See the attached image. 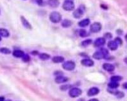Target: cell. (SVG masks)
Returning a JSON list of instances; mask_svg holds the SVG:
<instances>
[{
    "label": "cell",
    "instance_id": "cell-33",
    "mask_svg": "<svg viewBox=\"0 0 127 101\" xmlns=\"http://www.w3.org/2000/svg\"><path fill=\"white\" fill-rule=\"evenodd\" d=\"M123 88H125V89H127V82H126V83H124L123 85Z\"/></svg>",
    "mask_w": 127,
    "mask_h": 101
},
{
    "label": "cell",
    "instance_id": "cell-17",
    "mask_svg": "<svg viewBox=\"0 0 127 101\" xmlns=\"http://www.w3.org/2000/svg\"><path fill=\"white\" fill-rule=\"evenodd\" d=\"M21 21H22V23L23 25V26L28 29H31V24L29 23V22L24 17H21Z\"/></svg>",
    "mask_w": 127,
    "mask_h": 101
},
{
    "label": "cell",
    "instance_id": "cell-37",
    "mask_svg": "<svg viewBox=\"0 0 127 101\" xmlns=\"http://www.w3.org/2000/svg\"><path fill=\"white\" fill-rule=\"evenodd\" d=\"M78 101H84V99H79Z\"/></svg>",
    "mask_w": 127,
    "mask_h": 101
},
{
    "label": "cell",
    "instance_id": "cell-13",
    "mask_svg": "<svg viewBox=\"0 0 127 101\" xmlns=\"http://www.w3.org/2000/svg\"><path fill=\"white\" fill-rule=\"evenodd\" d=\"M108 47L112 50V51H114V50H116L118 47V44L114 41V40H110L108 43Z\"/></svg>",
    "mask_w": 127,
    "mask_h": 101
},
{
    "label": "cell",
    "instance_id": "cell-19",
    "mask_svg": "<svg viewBox=\"0 0 127 101\" xmlns=\"http://www.w3.org/2000/svg\"><path fill=\"white\" fill-rule=\"evenodd\" d=\"M52 62L53 63H56V64H58V63H62L64 62V58L62 57V56H54L52 58Z\"/></svg>",
    "mask_w": 127,
    "mask_h": 101
},
{
    "label": "cell",
    "instance_id": "cell-15",
    "mask_svg": "<svg viewBox=\"0 0 127 101\" xmlns=\"http://www.w3.org/2000/svg\"><path fill=\"white\" fill-rule=\"evenodd\" d=\"M90 23H91L90 20L88 19V18H86V19H84V20H81V21L78 23V26H79L80 27H81V28H84V27L88 26L90 24Z\"/></svg>",
    "mask_w": 127,
    "mask_h": 101
},
{
    "label": "cell",
    "instance_id": "cell-23",
    "mask_svg": "<svg viewBox=\"0 0 127 101\" xmlns=\"http://www.w3.org/2000/svg\"><path fill=\"white\" fill-rule=\"evenodd\" d=\"M39 58L43 60V61H46V60H48L50 59V56L47 53H41L39 55Z\"/></svg>",
    "mask_w": 127,
    "mask_h": 101
},
{
    "label": "cell",
    "instance_id": "cell-39",
    "mask_svg": "<svg viewBox=\"0 0 127 101\" xmlns=\"http://www.w3.org/2000/svg\"><path fill=\"white\" fill-rule=\"evenodd\" d=\"M2 40V37H0V41H1Z\"/></svg>",
    "mask_w": 127,
    "mask_h": 101
},
{
    "label": "cell",
    "instance_id": "cell-35",
    "mask_svg": "<svg viewBox=\"0 0 127 101\" xmlns=\"http://www.w3.org/2000/svg\"><path fill=\"white\" fill-rule=\"evenodd\" d=\"M124 62H125V63H126V64L127 65V57L124 59Z\"/></svg>",
    "mask_w": 127,
    "mask_h": 101
},
{
    "label": "cell",
    "instance_id": "cell-29",
    "mask_svg": "<svg viewBox=\"0 0 127 101\" xmlns=\"http://www.w3.org/2000/svg\"><path fill=\"white\" fill-rule=\"evenodd\" d=\"M71 88V86L70 85H63L60 88L62 90V91H66V90H67V89H70Z\"/></svg>",
    "mask_w": 127,
    "mask_h": 101
},
{
    "label": "cell",
    "instance_id": "cell-1",
    "mask_svg": "<svg viewBox=\"0 0 127 101\" xmlns=\"http://www.w3.org/2000/svg\"><path fill=\"white\" fill-rule=\"evenodd\" d=\"M62 8L64 10H65L67 11H73L75 8L73 0H64V2L62 5Z\"/></svg>",
    "mask_w": 127,
    "mask_h": 101
},
{
    "label": "cell",
    "instance_id": "cell-9",
    "mask_svg": "<svg viewBox=\"0 0 127 101\" xmlns=\"http://www.w3.org/2000/svg\"><path fill=\"white\" fill-rule=\"evenodd\" d=\"M105 39L104 37H99L96 39V40L94 43L96 47H101L103 45H105Z\"/></svg>",
    "mask_w": 127,
    "mask_h": 101
},
{
    "label": "cell",
    "instance_id": "cell-21",
    "mask_svg": "<svg viewBox=\"0 0 127 101\" xmlns=\"http://www.w3.org/2000/svg\"><path fill=\"white\" fill-rule=\"evenodd\" d=\"M72 23H72L71 20L66 19V20H64L62 21L61 26H62L64 28H69V27H70V26H72Z\"/></svg>",
    "mask_w": 127,
    "mask_h": 101
},
{
    "label": "cell",
    "instance_id": "cell-38",
    "mask_svg": "<svg viewBox=\"0 0 127 101\" xmlns=\"http://www.w3.org/2000/svg\"><path fill=\"white\" fill-rule=\"evenodd\" d=\"M4 101H11V100H5Z\"/></svg>",
    "mask_w": 127,
    "mask_h": 101
},
{
    "label": "cell",
    "instance_id": "cell-24",
    "mask_svg": "<svg viewBox=\"0 0 127 101\" xmlns=\"http://www.w3.org/2000/svg\"><path fill=\"white\" fill-rule=\"evenodd\" d=\"M0 53H2L3 54H6V55H8L11 53V51L10 50V49L8 48H6V47H2L0 49Z\"/></svg>",
    "mask_w": 127,
    "mask_h": 101
},
{
    "label": "cell",
    "instance_id": "cell-30",
    "mask_svg": "<svg viewBox=\"0 0 127 101\" xmlns=\"http://www.w3.org/2000/svg\"><path fill=\"white\" fill-rule=\"evenodd\" d=\"M114 41H115L118 45H121V44H122V43H123L122 40H121V39H120V37H116V38H115V40H114Z\"/></svg>",
    "mask_w": 127,
    "mask_h": 101
},
{
    "label": "cell",
    "instance_id": "cell-34",
    "mask_svg": "<svg viewBox=\"0 0 127 101\" xmlns=\"http://www.w3.org/2000/svg\"><path fill=\"white\" fill-rule=\"evenodd\" d=\"M5 99V97H0V101H4Z\"/></svg>",
    "mask_w": 127,
    "mask_h": 101
},
{
    "label": "cell",
    "instance_id": "cell-14",
    "mask_svg": "<svg viewBox=\"0 0 127 101\" xmlns=\"http://www.w3.org/2000/svg\"><path fill=\"white\" fill-rule=\"evenodd\" d=\"M93 58L97 59V60H100V59H105V56H104V55L102 54V53L100 51V50H98V51H97V52H95L94 53Z\"/></svg>",
    "mask_w": 127,
    "mask_h": 101
},
{
    "label": "cell",
    "instance_id": "cell-12",
    "mask_svg": "<svg viewBox=\"0 0 127 101\" xmlns=\"http://www.w3.org/2000/svg\"><path fill=\"white\" fill-rule=\"evenodd\" d=\"M108 91L109 93H111V94L115 95L117 98H120V99L124 97V96H125L124 93L122 92V91H111V89L108 88Z\"/></svg>",
    "mask_w": 127,
    "mask_h": 101
},
{
    "label": "cell",
    "instance_id": "cell-3",
    "mask_svg": "<svg viewBox=\"0 0 127 101\" xmlns=\"http://www.w3.org/2000/svg\"><path fill=\"white\" fill-rule=\"evenodd\" d=\"M81 94H82V91L78 88H71L69 90V95L72 98L78 97L81 96Z\"/></svg>",
    "mask_w": 127,
    "mask_h": 101
},
{
    "label": "cell",
    "instance_id": "cell-28",
    "mask_svg": "<svg viewBox=\"0 0 127 101\" xmlns=\"http://www.w3.org/2000/svg\"><path fill=\"white\" fill-rule=\"evenodd\" d=\"M22 58H23V61L24 62H28L30 61V57H29V56L28 54H25Z\"/></svg>",
    "mask_w": 127,
    "mask_h": 101
},
{
    "label": "cell",
    "instance_id": "cell-4",
    "mask_svg": "<svg viewBox=\"0 0 127 101\" xmlns=\"http://www.w3.org/2000/svg\"><path fill=\"white\" fill-rule=\"evenodd\" d=\"M62 67L65 70H68V71H71L73 70L76 67V63L73 61H67L63 62L62 65Z\"/></svg>",
    "mask_w": 127,
    "mask_h": 101
},
{
    "label": "cell",
    "instance_id": "cell-20",
    "mask_svg": "<svg viewBox=\"0 0 127 101\" xmlns=\"http://www.w3.org/2000/svg\"><path fill=\"white\" fill-rule=\"evenodd\" d=\"M10 35L9 32L5 29H0V37H8Z\"/></svg>",
    "mask_w": 127,
    "mask_h": 101
},
{
    "label": "cell",
    "instance_id": "cell-18",
    "mask_svg": "<svg viewBox=\"0 0 127 101\" xmlns=\"http://www.w3.org/2000/svg\"><path fill=\"white\" fill-rule=\"evenodd\" d=\"M48 5L51 8H57L59 5V1L58 0H49Z\"/></svg>",
    "mask_w": 127,
    "mask_h": 101
},
{
    "label": "cell",
    "instance_id": "cell-36",
    "mask_svg": "<svg viewBox=\"0 0 127 101\" xmlns=\"http://www.w3.org/2000/svg\"><path fill=\"white\" fill-rule=\"evenodd\" d=\"M125 40H126V41L127 42V34L125 35Z\"/></svg>",
    "mask_w": 127,
    "mask_h": 101
},
{
    "label": "cell",
    "instance_id": "cell-27",
    "mask_svg": "<svg viewBox=\"0 0 127 101\" xmlns=\"http://www.w3.org/2000/svg\"><path fill=\"white\" fill-rule=\"evenodd\" d=\"M78 34L80 35V37H86L88 35V33L86 32V30H84V29H81L79 30L78 32Z\"/></svg>",
    "mask_w": 127,
    "mask_h": 101
},
{
    "label": "cell",
    "instance_id": "cell-22",
    "mask_svg": "<svg viewBox=\"0 0 127 101\" xmlns=\"http://www.w3.org/2000/svg\"><path fill=\"white\" fill-rule=\"evenodd\" d=\"M108 88H109L110 89H116V88H117L120 86V85H119L118 82H111H111H109V83L108 84Z\"/></svg>",
    "mask_w": 127,
    "mask_h": 101
},
{
    "label": "cell",
    "instance_id": "cell-6",
    "mask_svg": "<svg viewBox=\"0 0 127 101\" xmlns=\"http://www.w3.org/2000/svg\"><path fill=\"white\" fill-rule=\"evenodd\" d=\"M101 29H102V25H101V23H100L98 22L94 23L90 27V30L92 33H97Z\"/></svg>",
    "mask_w": 127,
    "mask_h": 101
},
{
    "label": "cell",
    "instance_id": "cell-31",
    "mask_svg": "<svg viewBox=\"0 0 127 101\" xmlns=\"http://www.w3.org/2000/svg\"><path fill=\"white\" fill-rule=\"evenodd\" d=\"M104 37H105V38H107V39H110V38H111L112 34H111V33H105V34H104Z\"/></svg>",
    "mask_w": 127,
    "mask_h": 101
},
{
    "label": "cell",
    "instance_id": "cell-26",
    "mask_svg": "<svg viewBox=\"0 0 127 101\" xmlns=\"http://www.w3.org/2000/svg\"><path fill=\"white\" fill-rule=\"evenodd\" d=\"M122 80V77L120 76H113L111 77V82H119L120 81Z\"/></svg>",
    "mask_w": 127,
    "mask_h": 101
},
{
    "label": "cell",
    "instance_id": "cell-8",
    "mask_svg": "<svg viewBox=\"0 0 127 101\" xmlns=\"http://www.w3.org/2000/svg\"><path fill=\"white\" fill-rule=\"evenodd\" d=\"M100 93V89L97 87H92L88 91V96L89 97H93V96H95V95H97L98 94Z\"/></svg>",
    "mask_w": 127,
    "mask_h": 101
},
{
    "label": "cell",
    "instance_id": "cell-5",
    "mask_svg": "<svg viewBox=\"0 0 127 101\" xmlns=\"http://www.w3.org/2000/svg\"><path fill=\"white\" fill-rule=\"evenodd\" d=\"M84 10H85V8H84V6L81 5L78 8H77L74 12H73V17L76 19H79L81 18L83 14H84Z\"/></svg>",
    "mask_w": 127,
    "mask_h": 101
},
{
    "label": "cell",
    "instance_id": "cell-16",
    "mask_svg": "<svg viewBox=\"0 0 127 101\" xmlns=\"http://www.w3.org/2000/svg\"><path fill=\"white\" fill-rule=\"evenodd\" d=\"M25 55V53L20 49H16L13 52V56L16 58H22Z\"/></svg>",
    "mask_w": 127,
    "mask_h": 101
},
{
    "label": "cell",
    "instance_id": "cell-11",
    "mask_svg": "<svg viewBox=\"0 0 127 101\" xmlns=\"http://www.w3.org/2000/svg\"><path fill=\"white\" fill-rule=\"evenodd\" d=\"M102 68L105 71H108V72H113L115 69L114 66L110 63H104L102 65Z\"/></svg>",
    "mask_w": 127,
    "mask_h": 101
},
{
    "label": "cell",
    "instance_id": "cell-7",
    "mask_svg": "<svg viewBox=\"0 0 127 101\" xmlns=\"http://www.w3.org/2000/svg\"><path fill=\"white\" fill-rule=\"evenodd\" d=\"M81 64L83 66H84V67H92V66L94 65V61L91 60V59H88V58L82 59L81 62Z\"/></svg>",
    "mask_w": 127,
    "mask_h": 101
},
{
    "label": "cell",
    "instance_id": "cell-10",
    "mask_svg": "<svg viewBox=\"0 0 127 101\" xmlns=\"http://www.w3.org/2000/svg\"><path fill=\"white\" fill-rule=\"evenodd\" d=\"M55 81L58 84H62V83H65L66 82H67L68 81V78L64 76L63 75H60V76H56V78L55 79Z\"/></svg>",
    "mask_w": 127,
    "mask_h": 101
},
{
    "label": "cell",
    "instance_id": "cell-32",
    "mask_svg": "<svg viewBox=\"0 0 127 101\" xmlns=\"http://www.w3.org/2000/svg\"><path fill=\"white\" fill-rule=\"evenodd\" d=\"M88 101H100V100L98 99H97V98H92V99L89 100Z\"/></svg>",
    "mask_w": 127,
    "mask_h": 101
},
{
    "label": "cell",
    "instance_id": "cell-2",
    "mask_svg": "<svg viewBox=\"0 0 127 101\" xmlns=\"http://www.w3.org/2000/svg\"><path fill=\"white\" fill-rule=\"evenodd\" d=\"M50 20L53 23H58L61 20V15L58 11H53L50 15Z\"/></svg>",
    "mask_w": 127,
    "mask_h": 101
},
{
    "label": "cell",
    "instance_id": "cell-25",
    "mask_svg": "<svg viewBox=\"0 0 127 101\" xmlns=\"http://www.w3.org/2000/svg\"><path fill=\"white\" fill-rule=\"evenodd\" d=\"M92 40L91 39H87V40H84V41H82L81 42V46H89V45H91V43H92Z\"/></svg>",
    "mask_w": 127,
    "mask_h": 101
}]
</instances>
